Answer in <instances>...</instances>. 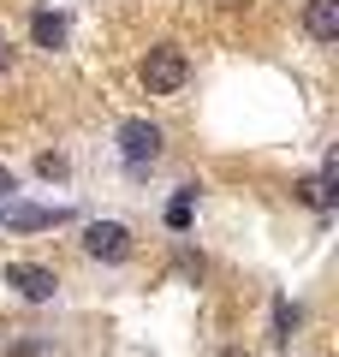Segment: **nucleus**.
<instances>
[{"instance_id":"2","label":"nucleus","mask_w":339,"mask_h":357,"mask_svg":"<svg viewBox=\"0 0 339 357\" xmlns=\"http://www.w3.org/2000/svg\"><path fill=\"white\" fill-rule=\"evenodd\" d=\"M167 149L161 126H149V119H126L119 126V155H126V167H155Z\"/></svg>"},{"instance_id":"8","label":"nucleus","mask_w":339,"mask_h":357,"mask_svg":"<svg viewBox=\"0 0 339 357\" xmlns=\"http://www.w3.org/2000/svg\"><path fill=\"white\" fill-rule=\"evenodd\" d=\"M292 328H298V310L280 298V304H274V340H292Z\"/></svg>"},{"instance_id":"4","label":"nucleus","mask_w":339,"mask_h":357,"mask_svg":"<svg viewBox=\"0 0 339 357\" xmlns=\"http://www.w3.org/2000/svg\"><path fill=\"white\" fill-rule=\"evenodd\" d=\"M84 256H96V262H126L131 256V232L119 227V220H89L84 227Z\"/></svg>"},{"instance_id":"3","label":"nucleus","mask_w":339,"mask_h":357,"mask_svg":"<svg viewBox=\"0 0 339 357\" xmlns=\"http://www.w3.org/2000/svg\"><path fill=\"white\" fill-rule=\"evenodd\" d=\"M6 286H13L18 298H30V304H48L54 292H60V274L42 262H6Z\"/></svg>"},{"instance_id":"10","label":"nucleus","mask_w":339,"mask_h":357,"mask_svg":"<svg viewBox=\"0 0 339 357\" xmlns=\"http://www.w3.org/2000/svg\"><path fill=\"white\" fill-rule=\"evenodd\" d=\"M13 66V42H6V30H0V72Z\"/></svg>"},{"instance_id":"7","label":"nucleus","mask_w":339,"mask_h":357,"mask_svg":"<svg viewBox=\"0 0 339 357\" xmlns=\"http://www.w3.org/2000/svg\"><path fill=\"white\" fill-rule=\"evenodd\" d=\"M0 220L18 227V232H36V227H54V220H66V215H60V208H13V203H6V215H0Z\"/></svg>"},{"instance_id":"6","label":"nucleus","mask_w":339,"mask_h":357,"mask_svg":"<svg viewBox=\"0 0 339 357\" xmlns=\"http://www.w3.org/2000/svg\"><path fill=\"white\" fill-rule=\"evenodd\" d=\"M30 36H36V48H66V18L60 13H36V18H30Z\"/></svg>"},{"instance_id":"11","label":"nucleus","mask_w":339,"mask_h":357,"mask_svg":"<svg viewBox=\"0 0 339 357\" xmlns=\"http://www.w3.org/2000/svg\"><path fill=\"white\" fill-rule=\"evenodd\" d=\"M0 197H13V173L6 167H0Z\"/></svg>"},{"instance_id":"9","label":"nucleus","mask_w":339,"mask_h":357,"mask_svg":"<svg viewBox=\"0 0 339 357\" xmlns=\"http://www.w3.org/2000/svg\"><path fill=\"white\" fill-rule=\"evenodd\" d=\"M36 173H42V178H66V155H42Z\"/></svg>"},{"instance_id":"1","label":"nucleus","mask_w":339,"mask_h":357,"mask_svg":"<svg viewBox=\"0 0 339 357\" xmlns=\"http://www.w3.org/2000/svg\"><path fill=\"white\" fill-rule=\"evenodd\" d=\"M185 77H190V60H185L179 42H155V48L143 54V89H149V96H179Z\"/></svg>"},{"instance_id":"5","label":"nucleus","mask_w":339,"mask_h":357,"mask_svg":"<svg viewBox=\"0 0 339 357\" xmlns=\"http://www.w3.org/2000/svg\"><path fill=\"white\" fill-rule=\"evenodd\" d=\"M303 30H310V42H339V0H310Z\"/></svg>"}]
</instances>
